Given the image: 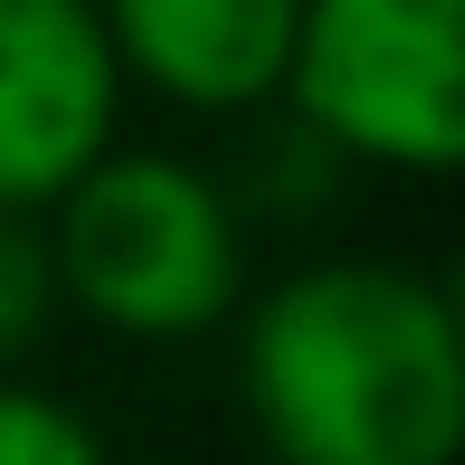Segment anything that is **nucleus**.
I'll return each instance as SVG.
<instances>
[{
    "instance_id": "1",
    "label": "nucleus",
    "mask_w": 465,
    "mask_h": 465,
    "mask_svg": "<svg viewBox=\"0 0 465 465\" xmlns=\"http://www.w3.org/2000/svg\"><path fill=\"white\" fill-rule=\"evenodd\" d=\"M238 390L276 465H465V332L418 266L323 257L266 285Z\"/></svg>"
},
{
    "instance_id": "2",
    "label": "nucleus",
    "mask_w": 465,
    "mask_h": 465,
    "mask_svg": "<svg viewBox=\"0 0 465 465\" xmlns=\"http://www.w3.org/2000/svg\"><path fill=\"white\" fill-rule=\"evenodd\" d=\"M57 304L124 342H190L247 304V219L181 153H104L48 209Z\"/></svg>"
},
{
    "instance_id": "3",
    "label": "nucleus",
    "mask_w": 465,
    "mask_h": 465,
    "mask_svg": "<svg viewBox=\"0 0 465 465\" xmlns=\"http://www.w3.org/2000/svg\"><path fill=\"white\" fill-rule=\"evenodd\" d=\"M285 114L332 162L465 172V0H304Z\"/></svg>"
},
{
    "instance_id": "4",
    "label": "nucleus",
    "mask_w": 465,
    "mask_h": 465,
    "mask_svg": "<svg viewBox=\"0 0 465 465\" xmlns=\"http://www.w3.org/2000/svg\"><path fill=\"white\" fill-rule=\"evenodd\" d=\"M124 67L95 0H0V209L48 219L114 153Z\"/></svg>"
},
{
    "instance_id": "5",
    "label": "nucleus",
    "mask_w": 465,
    "mask_h": 465,
    "mask_svg": "<svg viewBox=\"0 0 465 465\" xmlns=\"http://www.w3.org/2000/svg\"><path fill=\"white\" fill-rule=\"evenodd\" d=\"M124 86L181 114H266L285 104L304 0H95Z\"/></svg>"
},
{
    "instance_id": "6",
    "label": "nucleus",
    "mask_w": 465,
    "mask_h": 465,
    "mask_svg": "<svg viewBox=\"0 0 465 465\" xmlns=\"http://www.w3.org/2000/svg\"><path fill=\"white\" fill-rule=\"evenodd\" d=\"M57 266H48V219H10L0 209V380L10 361H29L57 323Z\"/></svg>"
},
{
    "instance_id": "7",
    "label": "nucleus",
    "mask_w": 465,
    "mask_h": 465,
    "mask_svg": "<svg viewBox=\"0 0 465 465\" xmlns=\"http://www.w3.org/2000/svg\"><path fill=\"white\" fill-rule=\"evenodd\" d=\"M0 465H104V437L67 399L29 390V380H0Z\"/></svg>"
},
{
    "instance_id": "8",
    "label": "nucleus",
    "mask_w": 465,
    "mask_h": 465,
    "mask_svg": "<svg viewBox=\"0 0 465 465\" xmlns=\"http://www.w3.org/2000/svg\"><path fill=\"white\" fill-rule=\"evenodd\" d=\"M447 313H456V332H465V247H456V276H447Z\"/></svg>"
}]
</instances>
